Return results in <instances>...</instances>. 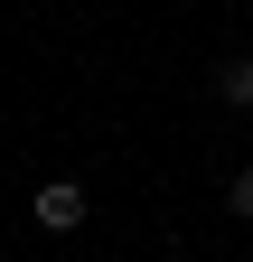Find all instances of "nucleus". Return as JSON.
<instances>
[{
    "mask_svg": "<svg viewBox=\"0 0 253 262\" xmlns=\"http://www.w3.org/2000/svg\"><path fill=\"white\" fill-rule=\"evenodd\" d=\"M85 206H94V196H85L75 178H56V187H38V196H28V215H38L47 234H75V225H85Z\"/></svg>",
    "mask_w": 253,
    "mask_h": 262,
    "instance_id": "f257e3e1",
    "label": "nucleus"
},
{
    "mask_svg": "<svg viewBox=\"0 0 253 262\" xmlns=\"http://www.w3.org/2000/svg\"><path fill=\"white\" fill-rule=\"evenodd\" d=\"M216 103H244L253 113V56H216Z\"/></svg>",
    "mask_w": 253,
    "mask_h": 262,
    "instance_id": "f03ea898",
    "label": "nucleus"
},
{
    "mask_svg": "<svg viewBox=\"0 0 253 262\" xmlns=\"http://www.w3.org/2000/svg\"><path fill=\"white\" fill-rule=\"evenodd\" d=\"M225 206H235V215L253 225V169H235V178H225Z\"/></svg>",
    "mask_w": 253,
    "mask_h": 262,
    "instance_id": "7ed1b4c3",
    "label": "nucleus"
}]
</instances>
